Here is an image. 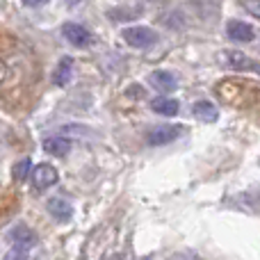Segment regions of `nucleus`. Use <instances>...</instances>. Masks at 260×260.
I'll return each instance as SVG.
<instances>
[{"label":"nucleus","mask_w":260,"mask_h":260,"mask_svg":"<svg viewBox=\"0 0 260 260\" xmlns=\"http://www.w3.org/2000/svg\"><path fill=\"white\" fill-rule=\"evenodd\" d=\"M44 151L48 153V155L64 157V155H69V151H71V142H69L67 137H48L44 142Z\"/></svg>","instance_id":"9d476101"},{"label":"nucleus","mask_w":260,"mask_h":260,"mask_svg":"<svg viewBox=\"0 0 260 260\" xmlns=\"http://www.w3.org/2000/svg\"><path fill=\"white\" fill-rule=\"evenodd\" d=\"M46 208L57 221H69L73 217V206L69 201H64V199H48Z\"/></svg>","instance_id":"6e6552de"},{"label":"nucleus","mask_w":260,"mask_h":260,"mask_svg":"<svg viewBox=\"0 0 260 260\" xmlns=\"http://www.w3.org/2000/svg\"><path fill=\"white\" fill-rule=\"evenodd\" d=\"M242 5H244V9H247L251 16L260 18V0H242Z\"/></svg>","instance_id":"dca6fc26"},{"label":"nucleus","mask_w":260,"mask_h":260,"mask_svg":"<svg viewBox=\"0 0 260 260\" xmlns=\"http://www.w3.org/2000/svg\"><path fill=\"white\" fill-rule=\"evenodd\" d=\"M148 85L153 87V89L162 91V94H167V91H174L176 87V78L171 76L169 71H151L148 73Z\"/></svg>","instance_id":"423d86ee"},{"label":"nucleus","mask_w":260,"mask_h":260,"mask_svg":"<svg viewBox=\"0 0 260 260\" xmlns=\"http://www.w3.org/2000/svg\"><path fill=\"white\" fill-rule=\"evenodd\" d=\"M226 62H229L233 69H242V71L244 69H256V64H253L244 53H240V50H231V53H226Z\"/></svg>","instance_id":"ddd939ff"},{"label":"nucleus","mask_w":260,"mask_h":260,"mask_svg":"<svg viewBox=\"0 0 260 260\" xmlns=\"http://www.w3.org/2000/svg\"><path fill=\"white\" fill-rule=\"evenodd\" d=\"M123 41L133 48H151L153 44H157V32L151 30L146 25H133V27H126L121 32Z\"/></svg>","instance_id":"f257e3e1"},{"label":"nucleus","mask_w":260,"mask_h":260,"mask_svg":"<svg viewBox=\"0 0 260 260\" xmlns=\"http://www.w3.org/2000/svg\"><path fill=\"white\" fill-rule=\"evenodd\" d=\"M226 35H229L231 41H240V44H247V41L256 39V30H253L249 23L238 21V18L226 23Z\"/></svg>","instance_id":"39448f33"},{"label":"nucleus","mask_w":260,"mask_h":260,"mask_svg":"<svg viewBox=\"0 0 260 260\" xmlns=\"http://www.w3.org/2000/svg\"><path fill=\"white\" fill-rule=\"evenodd\" d=\"M108 16L110 18H128V16H137V12H126V9H110Z\"/></svg>","instance_id":"f3484780"},{"label":"nucleus","mask_w":260,"mask_h":260,"mask_svg":"<svg viewBox=\"0 0 260 260\" xmlns=\"http://www.w3.org/2000/svg\"><path fill=\"white\" fill-rule=\"evenodd\" d=\"M110 260H123V256H121V253H114V256L110 258Z\"/></svg>","instance_id":"6ab92c4d"},{"label":"nucleus","mask_w":260,"mask_h":260,"mask_svg":"<svg viewBox=\"0 0 260 260\" xmlns=\"http://www.w3.org/2000/svg\"><path fill=\"white\" fill-rule=\"evenodd\" d=\"M62 35H64V39L71 46H76V48H85V46H89L91 39H94L91 32L87 30L85 25H80V23H64Z\"/></svg>","instance_id":"7ed1b4c3"},{"label":"nucleus","mask_w":260,"mask_h":260,"mask_svg":"<svg viewBox=\"0 0 260 260\" xmlns=\"http://www.w3.org/2000/svg\"><path fill=\"white\" fill-rule=\"evenodd\" d=\"M30 178H32V185H35L37 189H48L57 183L59 176H57V169H55L53 165H39V167H35Z\"/></svg>","instance_id":"20e7f679"},{"label":"nucleus","mask_w":260,"mask_h":260,"mask_svg":"<svg viewBox=\"0 0 260 260\" xmlns=\"http://www.w3.org/2000/svg\"><path fill=\"white\" fill-rule=\"evenodd\" d=\"M151 110L157 114H162V117H174V114H178L180 105L176 99H169V96H157V99L151 101Z\"/></svg>","instance_id":"1a4fd4ad"},{"label":"nucleus","mask_w":260,"mask_h":260,"mask_svg":"<svg viewBox=\"0 0 260 260\" xmlns=\"http://www.w3.org/2000/svg\"><path fill=\"white\" fill-rule=\"evenodd\" d=\"M30 256V247H21V244H14V249H9L7 256L3 260H27Z\"/></svg>","instance_id":"2eb2a0df"},{"label":"nucleus","mask_w":260,"mask_h":260,"mask_svg":"<svg viewBox=\"0 0 260 260\" xmlns=\"http://www.w3.org/2000/svg\"><path fill=\"white\" fill-rule=\"evenodd\" d=\"M67 3H69V5H76V3H78V0H67Z\"/></svg>","instance_id":"aec40b11"},{"label":"nucleus","mask_w":260,"mask_h":260,"mask_svg":"<svg viewBox=\"0 0 260 260\" xmlns=\"http://www.w3.org/2000/svg\"><path fill=\"white\" fill-rule=\"evenodd\" d=\"M192 114L197 119H201V121H208V123L219 119V110H217L210 101H197V103L192 105Z\"/></svg>","instance_id":"9b49d317"},{"label":"nucleus","mask_w":260,"mask_h":260,"mask_svg":"<svg viewBox=\"0 0 260 260\" xmlns=\"http://www.w3.org/2000/svg\"><path fill=\"white\" fill-rule=\"evenodd\" d=\"M71 76H73V59L71 57H62L59 59V64H57V69H55V73H53V82L57 87H64V85H69Z\"/></svg>","instance_id":"f8f14e48"},{"label":"nucleus","mask_w":260,"mask_h":260,"mask_svg":"<svg viewBox=\"0 0 260 260\" xmlns=\"http://www.w3.org/2000/svg\"><path fill=\"white\" fill-rule=\"evenodd\" d=\"M183 133L178 126H153L146 130L144 139H146L148 146H165V144H171L174 139H178V135Z\"/></svg>","instance_id":"f03ea898"},{"label":"nucleus","mask_w":260,"mask_h":260,"mask_svg":"<svg viewBox=\"0 0 260 260\" xmlns=\"http://www.w3.org/2000/svg\"><path fill=\"white\" fill-rule=\"evenodd\" d=\"M30 167H32L30 157H23V160H18L16 165L12 167V174H14V178H16V180H25L27 176H30Z\"/></svg>","instance_id":"4468645a"},{"label":"nucleus","mask_w":260,"mask_h":260,"mask_svg":"<svg viewBox=\"0 0 260 260\" xmlns=\"http://www.w3.org/2000/svg\"><path fill=\"white\" fill-rule=\"evenodd\" d=\"M23 5L25 7H44V5H48V0H23Z\"/></svg>","instance_id":"a211bd4d"},{"label":"nucleus","mask_w":260,"mask_h":260,"mask_svg":"<svg viewBox=\"0 0 260 260\" xmlns=\"http://www.w3.org/2000/svg\"><path fill=\"white\" fill-rule=\"evenodd\" d=\"M9 240L14 244H21V247H35L37 244V235L32 229H27L25 224H16L9 231Z\"/></svg>","instance_id":"0eeeda50"}]
</instances>
